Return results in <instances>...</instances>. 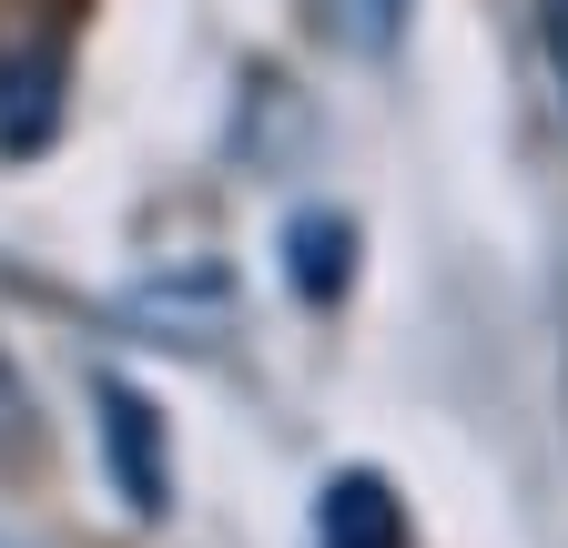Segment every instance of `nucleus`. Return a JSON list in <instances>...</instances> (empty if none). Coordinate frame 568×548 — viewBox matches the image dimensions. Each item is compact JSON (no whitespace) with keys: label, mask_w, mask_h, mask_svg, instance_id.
I'll return each mask as SVG.
<instances>
[{"label":"nucleus","mask_w":568,"mask_h":548,"mask_svg":"<svg viewBox=\"0 0 568 548\" xmlns=\"http://www.w3.org/2000/svg\"><path fill=\"white\" fill-rule=\"evenodd\" d=\"M102 457H112V488H122L132 518H163L173 508V437L153 417V396L122 386V376H102Z\"/></svg>","instance_id":"obj_1"},{"label":"nucleus","mask_w":568,"mask_h":548,"mask_svg":"<svg viewBox=\"0 0 568 548\" xmlns=\"http://www.w3.org/2000/svg\"><path fill=\"white\" fill-rule=\"evenodd\" d=\"M315 548H406V508L376 467H345L315 488Z\"/></svg>","instance_id":"obj_2"},{"label":"nucleus","mask_w":568,"mask_h":548,"mask_svg":"<svg viewBox=\"0 0 568 548\" xmlns=\"http://www.w3.org/2000/svg\"><path fill=\"white\" fill-rule=\"evenodd\" d=\"M284 244H295V264H284V274H295L305 305L345 295V274H355V224H345V214H295V234H284Z\"/></svg>","instance_id":"obj_3"},{"label":"nucleus","mask_w":568,"mask_h":548,"mask_svg":"<svg viewBox=\"0 0 568 548\" xmlns=\"http://www.w3.org/2000/svg\"><path fill=\"white\" fill-rule=\"evenodd\" d=\"M41 447V406H31V386H21V366L0 356V467H21Z\"/></svg>","instance_id":"obj_4"},{"label":"nucleus","mask_w":568,"mask_h":548,"mask_svg":"<svg viewBox=\"0 0 568 548\" xmlns=\"http://www.w3.org/2000/svg\"><path fill=\"white\" fill-rule=\"evenodd\" d=\"M538 51H548V72H558V102H568V0H548V11H538Z\"/></svg>","instance_id":"obj_5"}]
</instances>
